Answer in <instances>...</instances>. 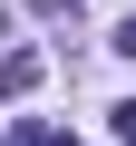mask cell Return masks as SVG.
I'll list each match as a JSON object with an SVG mask.
<instances>
[{
  "label": "cell",
  "mask_w": 136,
  "mask_h": 146,
  "mask_svg": "<svg viewBox=\"0 0 136 146\" xmlns=\"http://www.w3.org/2000/svg\"><path fill=\"white\" fill-rule=\"evenodd\" d=\"M39 88V49H10V58H0V98H29Z\"/></svg>",
  "instance_id": "1"
},
{
  "label": "cell",
  "mask_w": 136,
  "mask_h": 146,
  "mask_svg": "<svg viewBox=\"0 0 136 146\" xmlns=\"http://www.w3.org/2000/svg\"><path fill=\"white\" fill-rule=\"evenodd\" d=\"M107 49H117V58H136V20H117V29H107Z\"/></svg>",
  "instance_id": "2"
},
{
  "label": "cell",
  "mask_w": 136,
  "mask_h": 146,
  "mask_svg": "<svg viewBox=\"0 0 136 146\" xmlns=\"http://www.w3.org/2000/svg\"><path fill=\"white\" fill-rule=\"evenodd\" d=\"M107 117H117V136H126V146H136V98H126V107H107Z\"/></svg>",
  "instance_id": "3"
},
{
  "label": "cell",
  "mask_w": 136,
  "mask_h": 146,
  "mask_svg": "<svg viewBox=\"0 0 136 146\" xmlns=\"http://www.w3.org/2000/svg\"><path fill=\"white\" fill-rule=\"evenodd\" d=\"M29 10H49V20H68V10H78V0H29Z\"/></svg>",
  "instance_id": "4"
},
{
  "label": "cell",
  "mask_w": 136,
  "mask_h": 146,
  "mask_svg": "<svg viewBox=\"0 0 136 146\" xmlns=\"http://www.w3.org/2000/svg\"><path fill=\"white\" fill-rule=\"evenodd\" d=\"M29 146H78V136H58V127H39V136H29Z\"/></svg>",
  "instance_id": "5"
}]
</instances>
